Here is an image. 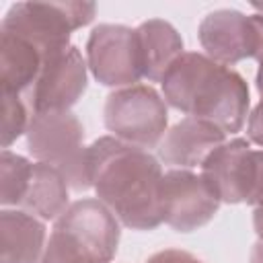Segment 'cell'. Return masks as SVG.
I'll use <instances>...</instances> for the list:
<instances>
[{
	"instance_id": "cell-19",
	"label": "cell",
	"mask_w": 263,
	"mask_h": 263,
	"mask_svg": "<svg viewBox=\"0 0 263 263\" xmlns=\"http://www.w3.org/2000/svg\"><path fill=\"white\" fill-rule=\"evenodd\" d=\"M2 97V150H8L23 134H27L31 113L29 105L18 95L0 92Z\"/></svg>"
},
{
	"instance_id": "cell-3",
	"label": "cell",
	"mask_w": 263,
	"mask_h": 263,
	"mask_svg": "<svg viewBox=\"0 0 263 263\" xmlns=\"http://www.w3.org/2000/svg\"><path fill=\"white\" fill-rule=\"evenodd\" d=\"M27 150L43 164L58 168L74 191L90 189L88 146H84V127L70 111L31 113L27 127Z\"/></svg>"
},
{
	"instance_id": "cell-17",
	"label": "cell",
	"mask_w": 263,
	"mask_h": 263,
	"mask_svg": "<svg viewBox=\"0 0 263 263\" xmlns=\"http://www.w3.org/2000/svg\"><path fill=\"white\" fill-rule=\"evenodd\" d=\"M33 175V162H29L25 156L2 150L0 152V181H2V191H0V203L2 208H21L29 183Z\"/></svg>"
},
{
	"instance_id": "cell-21",
	"label": "cell",
	"mask_w": 263,
	"mask_h": 263,
	"mask_svg": "<svg viewBox=\"0 0 263 263\" xmlns=\"http://www.w3.org/2000/svg\"><path fill=\"white\" fill-rule=\"evenodd\" d=\"M146 263H203V261L183 249H164V251L150 255Z\"/></svg>"
},
{
	"instance_id": "cell-12",
	"label": "cell",
	"mask_w": 263,
	"mask_h": 263,
	"mask_svg": "<svg viewBox=\"0 0 263 263\" xmlns=\"http://www.w3.org/2000/svg\"><path fill=\"white\" fill-rule=\"evenodd\" d=\"M224 142L226 134L216 125L195 117H183L166 129L158 144V158L175 168L191 171L193 166H201L203 160Z\"/></svg>"
},
{
	"instance_id": "cell-8",
	"label": "cell",
	"mask_w": 263,
	"mask_h": 263,
	"mask_svg": "<svg viewBox=\"0 0 263 263\" xmlns=\"http://www.w3.org/2000/svg\"><path fill=\"white\" fill-rule=\"evenodd\" d=\"M220 208V199L205 179L189 168H171L160 185L162 222L177 232H193L205 226Z\"/></svg>"
},
{
	"instance_id": "cell-10",
	"label": "cell",
	"mask_w": 263,
	"mask_h": 263,
	"mask_svg": "<svg viewBox=\"0 0 263 263\" xmlns=\"http://www.w3.org/2000/svg\"><path fill=\"white\" fill-rule=\"evenodd\" d=\"M208 58L232 66L242 60H255V31L251 14L234 8H218L203 16L197 31Z\"/></svg>"
},
{
	"instance_id": "cell-18",
	"label": "cell",
	"mask_w": 263,
	"mask_h": 263,
	"mask_svg": "<svg viewBox=\"0 0 263 263\" xmlns=\"http://www.w3.org/2000/svg\"><path fill=\"white\" fill-rule=\"evenodd\" d=\"M41 263H101V261L70 234L53 228L45 245Z\"/></svg>"
},
{
	"instance_id": "cell-24",
	"label": "cell",
	"mask_w": 263,
	"mask_h": 263,
	"mask_svg": "<svg viewBox=\"0 0 263 263\" xmlns=\"http://www.w3.org/2000/svg\"><path fill=\"white\" fill-rule=\"evenodd\" d=\"M251 263H263V240H257L251 249V257H249Z\"/></svg>"
},
{
	"instance_id": "cell-6",
	"label": "cell",
	"mask_w": 263,
	"mask_h": 263,
	"mask_svg": "<svg viewBox=\"0 0 263 263\" xmlns=\"http://www.w3.org/2000/svg\"><path fill=\"white\" fill-rule=\"evenodd\" d=\"M86 66L103 86L115 90L136 86L144 78L136 29L113 23L97 25L86 39Z\"/></svg>"
},
{
	"instance_id": "cell-11",
	"label": "cell",
	"mask_w": 263,
	"mask_h": 263,
	"mask_svg": "<svg viewBox=\"0 0 263 263\" xmlns=\"http://www.w3.org/2000/svg\"><path fill=\"white\" fill-rule=\"evenodd\" d=\"M253 150L245 138L220 144L201 164V177L220 203H247L253 173Z\"/></svg>"
},
{
	"instance_id": "cell-1",
	"label": "cell",
	"mask_w": 263,
	"mask_h": 263,
	"mask_svg": "<svg viewBox=\"0 0 263 263\" xmlns=\"http://www.w3.org/2000/svg\"><path fill=\"white\" fill-rule=\"evenodd\" d=\"M88 175L97 199L132 230H154L162 224V166L148 150L103 136L88 146Z\"/></svg>"
},
{
	"instance_id": "cell-20",
	"label": "cell",
	"mask_w": 263,
	"mask_h": 263,
	"mask_svg": "<svg viewBox=\"0 0 263 263\" xmlns=\"http://www.w3.org/2000/svg\"><path fill=\"white\" fill-rule=\"evenodd\" d=\"M247 203L263 208V150H253V173Z\"/></svg>"
},
{
	"instance_id": "cell-7",
	"label": "cell",
	"mask_w": 263,
	"mask_h": 263,
	"mask_svg": "<svg viewBox=\"0 0 263 263\" xmlns=\"http://www.w3.org/2000/svg\"><path fill=\"white\" fill-rule=\"evenodd\" d=\"M86 62L76 45H66L45 55L41 72L27 92L31 113L70 111L86 92Z\"/></svg>"
},
{
	"instance_id": "cell-16",
	"label": "cell",
	"mask_w": 263,
	"mask_h": 263,
	"mask_svg": "<svg viewBox=\"0 0 263 263\" xmlns=\"http://www.w3.org/2000/svg\"><path fill=\"white\" fill-rule=\"evenodd\" d=\"M68 181L64 175L43 162H33V175L21 210L41 218L43 222H55L68 208Z\"/></svg>"
},
{
	"instance_id": "cell-9",
	"label": "cell",
	"mask_w": 263,
	"mask_h": 263,
	"mask_svg": "<svg viewBox=\"0 0 263 263\" xmlns=\"http://www.w3.org/2000/svg\"><path fill=\"white\" fill-rule=\"evenodd\" d=\"M53 228L84 245L101 263H111L119 247V220L97 197H82L53 222Z\"/></svg>"
},
{
	"instance_id": "cell-4",
	"label": "cell",
	"mask_w": 263,
	"mask_h": 263,
	"mask_svg": "<svg viewBox=\"0 0 263 263\" xmlns=\"http://www.w3.org/2000/svg\"><path fill=\"white\" fill-rule=\"evenodd\" d=\"M95 14V2H16L6 10L0 31L31 41L47 55L70 45V35L86 27Z\"/></svg>"
},
{
	"instance_id": "cell-26",
	"label": "cell",
	"mask_w": 263,
	"mask_h": 263,
	"mask_svg": "<svg viewBox=\"0 0 263 263\" xmlns=\"http://www.w3.org/2000/svg\"><path fill=\"white\" fill-rule=\"evenodd\" d=\"M251 6H253L259 14H263V2H251Z\"/></svg>"
},
{
	"instance_id": "cell-5",
	"label": "cell",
	"mask_w": 263,
	"mask_h": 263,
	"mask_svg": "<svg viewBox=\"0 0 263 263\" xmlns=\"http://www.w3.org/2000/svg\"><path fill=\"white\" fill-rule=\"evenodd\" d=\"M105 127L121 142L150 150L158 148L166 134V101L150 84L113 90L103 109Z\"/></svg>"
},
{
	"instance_id": "cell-15",
	"label": "cell",
	"mask_w": 263,
	"mask_h": 263,
	"mask_svg": "<svg viewBox=\"0 0 263 263\" xmlns=\"http://www.w3.org/2000/svg\"><path fill=\"white\" fill-rule=\"evenodd\" d=\"M45 55L27 39L0 31V92L23 97L41 72Z\"/></svg>"
},
{
	"instance_id": "cell-22",
	"label": "cell",
	"mask_w": 263,
	"mask_h": 263,
	"mask_svg": "<svg viewBox=\"0 0 263 263\" xmlns=\"http://www.w3.org/2000/svg\"><path fill=\"white\" fill-rule=\"evenodd\" d=\"M247 140L263 148V99L253 107L247 121Z\"/></svg>"
},
{
	"instance_id": "cell-14",
	"label": "cell",
	"mask_w": 263,
	"mask_h": 263,
	"mask_svg": "<svg viewBox=\"0 0 263 263\" xmlns=\"http://www.w3.org/2000/svg\"><path fill=\"white\" fill-rule=\"evenodd\" d=\"M136 35L140 45L142 76L148 82H160L173 62L185 53L179 31L168 21L148 18L136 27Z\"/></svg>"
},
{
	"instance_id": "cell-13",
	"label": "cell",
	"mask_w": 263,
	"mask_h": 263,
	"mask_svg": "<svg viewBox=\"0 0 263 263\" xmlns=\"http://www.w3.org/2000/svg\"><path fill=\"white\" fill-rule=\"evenodd\" d=\"M47 245L45 222L25 210L0 212V263H41Z\"/></svg>"
},
{
	"instance_id": "cell-2",
	"label": "cell",
	"mask_w": 263,
	"mask_h": 263,
	"mask_svg": "<svg viewBox=\"0 0 263 263\" xmlns=\"http://www.w3.org/2000/svg\"><path fill=\"white\" fill-rule=\"evenodd\" d=\"M162 99L168 107L208 121L226 136L242 129L249 115V84L230 66L199 51H185L166 70Z\"/></svg>"
},
{
	"instance_id": "cell-25",
	"label": "cell",
	"mask_w": 263,
	"mask_h": 263,
	"mask_svg": "<svg viewBox=\"0 0 263 263\" xmlns=\"http://www.w3.org/2000/svg\"><path fill=\"white\" fill-rule=\"evenodd\" d=\"M255 84H257V90L263 99V60L259 62V68H257V78H255Z\"/></svg>"
},
{
	"instance_id": "cell-23",
	"label": "cell",
	"mask_w": 263,
	"mask_h": 263,
	"mask_svg": "<svg viewBox=\"0 0 263 263\" xmlns=\"http://www.w3.org/2000/svg\"><path fill=\"white\" fill-rule=\"evenodd\" d=\"M253 228H255L259 240H263V208H255V212H253Z\"/></svg>"
}]
</instances>
